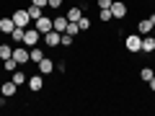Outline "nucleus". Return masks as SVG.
<instances>
[{"instance_id":"obj_1","label":"nucleus","mask_w":155,"mask_h":116,"mask_svg":"<svg viewBox=\"0 0 155 116\" xmlns=\"http://www.w3.org/2000/svg\"><path fill=\"white\" fill-rule=\"evenodd\" d=\"M13 60L18 62V65H28L31 62V54H28V47L26 44H13Z\"/></svg>"},{"instance_id":"obj_2","label":"nucleus","mask_w":155,"mask_h":116,"mask_svg":"<svg viewBox=\"0 0 155 116\" xmlns=\"http://www.w3.org/2000/svg\"><path fill=\"white\" fill-rule=\"evenodd\" d=\"M11 18H13V23H16V26H23V28H28V26H31V16H28V11H26V8H16Z\"/></svg>"},{"instance_id":"obj_3","label":"nucleus","mask_w":155,"mask_h":116,"mask_svg":"<svg viewBox=\"0 0 155 116\" xmlns=\"http://www.w3.org/2000/svg\"><path fill=\"white\" fill-rule=\"evenodd\" d=\"M124 47H127V52H132V54L142 52V39H140V34H129V36L124 39Z\"/></svg>"},{"instance_id":"obj_4","label":"nucleus","mask_w":155,"mask_h":116,"mask_svg":"<svg viewBox=\"0 0 155 116\" xmlns=\"http://www.w3.org/2000/svg\"><path fill=\"white\" fill-rule=\"evenodd\" d=\"M39 39H41V34H39L34 26H28V28H26V34H23V44L31 49V47H36V44H39Z\"/></svg>"},{"instance_id":"obj_5","label":"nucleus","mask_w":155,"mask_h":116,"mask_svg":"<svg viewBox=\"0 0 155 116\" xmlns=\"http://www.w3.org/2000/svg\"><path fill=\"white\" fill-rule=\"evenodd\" d=\"M34 28L44 36V34H49L54 26H52V18H49V16H41V18H36V21H34Z\"/></svg>"},{"instance_id":"obj_6","label":"nucleus","mask_w":155,"mask_h":116,"mask_svg":"<svg viewBox=\"0 0 155 116\" xmlns=\"http://www.w3.org/2000/svg\"><path fill=\"white\" fill-rule=\"evenodd\" d=\"M127 3H122V0H116V3H111V16L116 18V21H122V18H127Z\"/></svg>"},{"instance_id":"obj_7","label":"nucleus","mask_w":155,"mask_h":116,"mask_svg":"<svg viewBox=\"0 0 155 116\" xmlns=\"http://www.w3.org/2000/svg\"><path fill=\"white\" fill-rule=\"evenodd\" d=\"M41 39H44V44H47V47H52V49H57V47H60V39H62V34L52 28V31H49V34H44Z\"/></svg>"},{"instance_id":"obj_8","label":"nucleus","mask_w":155,"mask_h":116,"mask_svg":"<svg viewBox=\"0 0 155 116\" xmlns=\"http://www.w3.org/2000/svg\"><path fill=\"white\" fill-rule=\"evenodd\" d=\"M28 88H31L34 93H39V90L44 88V75H41V72H39V75H31L28 77Z\"/></svg>"},{"instance_id":"obj_9","label":"nucleus","mask_w":155,"mask_h":116,"mask_svg":"<svg viewBox=\"0 0 155 116\" xmlns=\"http://www.w3.org/2000/svg\"><path fill=\"white\" fill-rule=\"evenodd\" d=\"M13 28H16V23H13V18H11V16H3V18H0V34L11 36Z\"/></svg>"},{"instance_id":"obj_10","label":"nucleus","mask_w":155,"mask_h":116,"mask_svg":"<svg viewBox=\"0 0 155 116\" xmlns=\"http://www.w3.org/2000/svg\"><path fill=\"white\" fill-rule=\"evenodd\" d=\"M16 90H18V85L13 83V80H5V83L0 85V93H3V98H11V95H16Z\"/></svg>"},{"instance_id":"obj_11","label":"nucleus","mask_w":155,"mask_h":116,"mask_svg":"<svg viewBox=\"0 0 155 116\" xmlns=\"http://www.w3.org/2000/svg\"><path fill=\"white\" fill-rule=\"evenodd\" d=\"M11 80L18 85V88H21V85H26V83H28V75L21 70V67H18V70H13V72H11Z\"/></svg>"},{"instance_id":"obj_12","label":"nucleus","mask_w":155,"mask_h":116,"mask_svg":"<svg viewBox=\"0 0 155 116\" xmlns=\"http://www.w3.org/2000/svg\"><path fill=\"white\" fill-rule=\"evenodd\" d=\"M67 16H57V18H52V26H54V31H60V34H65L67 31Z\"/></svg>"},{"instance_id":"obj_13","label":"nucleus","mask_w":155,"mask_h":116,"mask_svg":"<svg viewBox=\"0 0 155 116\" xmlns=\"http://www.w3.org/2000/svg\"><path fill=\"white\" fill-rule=\"evenodd\" d=\"M67 21H72V23H78L80 18H83V8H78V5H72V8H67Z\"/></svg>"},{"instance_id":"obj_14","label":"nucleus","mask_w":155,"mask_h":116,"mask_svg":"<svg viewBox=\"0 0 155 116\" xmlns=\"http://www.w3.org/2000/svg\"><path fill=\"white\" fill-rule=\"evenodd\" d=\"M36 70L41 72V75H49V72L54 70V62H52L49 57H44V60H41V62H39V65H36Z\"/></svg>"},{"instance_id":"obj_15","label":"nucleus","mask_w":155,"mask_h":116,"mask_svg":"<svg viewBox=\"0 0 155 116\" xmlns=\"http://www.w3.org/2000/svg\"><path fill=\"white\" fill-rule=\"evenodd\" d=\"M28 54H31V62H34V65H39V62L47 57V54H44V49H41L39 44H36V47H31V49H28Z\"/></svg>"},{"instance_id":"obj_16","label":"nucleus","mask_w":155,"mask_h":116,"mask_svg":"<svg viewBox=\"0 0 155 116\" xmlns=\"http://www.w3.org/2000/svg\"><path fill=\"white\" fill-rule=\"evenodd\" d=\"M137 34H142V36L153 34V23H150L147 18H140V21H137Z\"/></svg>"},{"instance_id":"obj_17","label":"nucleus","mask_w":155,"mask_h":116,"mask_svg":"<svg viewBox=\"0 0 155 116\" xmlns=\"http://www.w3.org/2000/svg\"><path fill=\"white\" fill-rule=\"evenodd\" d=\"M142 52H145V54H153V52H155V36L147 34V36L142 39Z\"/></svg>"},{"instance_id":"obj_18","label":"nucleus","mask_w":155,"mask_h":116,"mask_svg":"<svg viewBox=\"0 0 155 116\" xmlns=\"http://www.w3.org/2000/svg\"><path fill=\"white\" fill-rule=\"evenodd\" d=\"M23 34H26V28L23 26H16L11 31V39H13V44H23Z\"/></svg>"},{"instance_id":"obj_19","label":"nucleus","mask_w":155,"mask_h":116,"mask_svg":"<svg viewBox=\"0 0 155 116\" xmlns=\"http://www.w3.org/2000/svg\"><path fill=\"white\" fill-rule=\"evenodd\" d=\"M26 11H28V16H31V21H36V18H41V16H44V8L34 5V3H31V5L26 8Z\"/></svg>"},{"instance_id":"obj_20","label":"nucleus","mask_w":155,"mask_h":116,"mask_svg":"<svg viewBox=\"0 0 155 116\" xmlns=\"http://www.w3.org/2000/svg\"><path fill=\"white\" fill-rule=\"evenodd\" d=\"M13 57V44H0V60H11Z\"/></svg>"},{"instance_id":"obj_21","label":"nucleus","mask_w":155,"mask_h":116,"mask_svg":"<svg viewBox=\"0 0 155 116\" xmlns=\"http://www.w3.org/2000/svg\"><path fill=\"white\" fill-rule=\"evenodd\" d=\"M155 75V70L153 67H142V70H140V80H142V83H150V77Z\"/></svg>"},{"instance_id":"obj_22","label":"nucleus","mask_w":155,"mask_h":116,"mask_svg":"<svg viewBox=\"0 0 155 116\" xmlns=\"http://www.w3.org/2000/svg\"><path fill=\"white\" fill-rule=\"evenodd\" d=\"M18 67H21V65H18L13 57H11V60H3V70H5V72H13V70H18Z\"/></svg>"},{"instance_id":"obj_23","label":"nucleus","mask_w":155,"mask_h":116,"mask_svg":"<svg viewBox=\"0 0 155 116\" xmlns=\"http://www.w3.org/2000/svg\"><path fill=\"white\" fill-rule=\"evenodd\" d=\"M98 18H101V21H104V23L114 21V16H111V8H101V11H98Z\"/></svg>"},{"instance_id":"obj_24","label":"nucleus","mask_w":155,"mask_h":116,"mask_svg":"<svg viewBox=\"0 0 155 116\" xmlns=\"http://www.w3.org/2000/svg\"><path fill=\"white\" fill-rule=\"evenodd\" d=\"M72 44H75V36H70V34H62L60 47H72Z\"/></svg>"},{"instance_id":"obj_25","label":"nucleus","mask_w":155,"mask_h":116,"mask_svg":"<svg viewBox=\"0 0 155 116\" xmlns=\"http://www.w3.org/2000/svg\"><path fill=\"white\" fill-rule=\"evenodd\" d=\"M65 34H70V36H78V34H80V26L70 21V23H67V31H65Z\"/></svg>"},{"instance_id":"obj_26","label":"nucleus","mask_w":155,"mask_h":116,"mask_svg":"<svg viewBox=\"0 0 155 116\" xmlns=\"http://www.w3.org/2000/svg\"><path fill=\"white\" fill-rule=\"evenodd\" d=\"M78 26H80V31H88V28H91V21H88V18H80V21H78Z\"/></svg>"},{"instance_id":"obj_27","label":"nucleus","mask_w":155,"mask_h":116,"mask_svg":"<svg viewBox=\"0 0 155 116\" xmlns=\"http://www.w3.org/2000/svg\"><path fill=\"white\" fill-rule=\"evenodd\" d=\"M47 5L54 8V11H60V8H62V0H47Z\"/></svg>"},{"instance_id":"obj_28","label":"nucleus","mask_w":155,"mask_h":116,"mask_svg":"<svg viewBox=\"0 0 155 116\" xmlns=\"http://www.w3.org/2000/svg\"><path fill=\"white\" fill-rule=\"evenodd\" d=\"M111 3H114V0H98L96 8H98V11H101V8H111Z\"/></svg>"},{"instance_id":"obj_29","label":"nucleus","mask_w":155,"mask_h":116,"mask_svg":"<svg viewBox=\"0 0 155 116\" xmlns=\"http://www.w3.org/2000/svg\"><path fill=\"white\" fill-rule=\"evenodd\" d=\"M31 3H34V5H39V8H49V5H47V0H31Z\"/></svg>"},{"instance_id":"obj_30","label":"nucleus","mask_w":155,"mask_h":116,"mask_svg":"<svg viewBox=\"0 0 155 116\" xmlns=\"http://www.w3.org/2000/svg\"><path fill=\"white\" fill-rule=\"evenodd\" d=\"M150 90H155V75L150 77Z\"/></svg>"},{"instance_id":"obj_31","label":"nucleus","mask_w":155,"mask_h":116,"mask_svg":"<svg viewBox=\"0 0 155 116\" xmlns=\"http://www.w3.org/2000/svg\"><path fill=\"white\" fill-rule=\"evenodd\" d=\"M147 21L153 23V28H155V13H153V16H150V18H147Z\"/></svg>"}]
</instances>
